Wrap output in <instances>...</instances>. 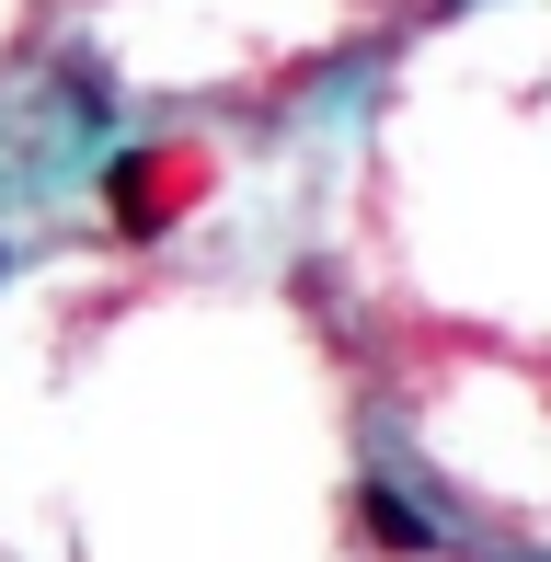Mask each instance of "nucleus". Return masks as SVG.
Here are the masks:
<instances>
[{
    "mask_svg": "<svg viewBox=\"0 0 551 562\" xmlns=\"http://www.w3.org/2000/svg\"><path fill=\"white\" fill-rule=\"evenodd\" d=\"M195 184H207V161H195V149H127V161L104 172V207H115L127 241H161L172 207H195Z\"/></svg>",
    "mask_w": 551,
    "mask_h": 562,
    "instance_id": "obj_1",
    "label": "nucleus"
},
{
    "mask_svg": "<svg viewBox=\"0 0 551 562\" xmlns=\"http://www.w3.org/2000/svg\"><path fill=\"white\" fill-rule=\"evenodd\" d=\"M357 517H368V528H380V551H425V540H437V528H425V517H414V505H403V494H391V482H368V494H357Z\"/></svg>",
    "mask_w": 551,
    "mask_h": 562,
    "instance_id": "obj_2",
    "label": "nucleus"
}]
</instances>
